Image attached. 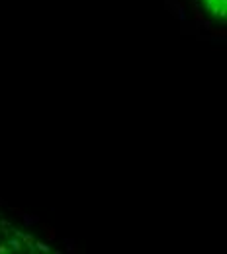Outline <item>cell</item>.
I'll use <instances>...</instances> for the list:
<instances>
[{"label": "cell", "instance_id": "1", "mask_svg": "<svg viewBox=\"0 0 227 254\" xmlns=\"http://www.w3.org/2000/svg\"><path fill=\"white\" fill-rule=\"evenodd\" d=\"M12 231H14V233L18 235V237L22 239V243H24V244H26V246H29V248L33 250V243H35V239H33V237H29V235H24V233H20V231H16V229H12Z\"/></svg>", "mask_w": 227, "mask_h": 254}, {"label": "cell", "instance_id": "2", "mask_svg": "<svg viewBox=\"0 0 227 254\" xmlns=\"http://www.w3.org/2000/svg\"><path fill=\"white\" fill-rule=\"evenodd\" d=\"M14 250H22V240H18V239H10V243H8Z\"/></svg>", "mask_w": 227, "mask_h": 254}, {"label": "cell", "instance_id": "3", "mask_svg": "<svg viewBox=\"0 0 227 254\" xmlns=\"http://www.w3.org/2000/svg\"><path fill=\"white\" fill-rule=\"evenodd\" d=\"M20 217H22L24 221H26V225H32V223H35V221H37V217H29V215H28V213H24V211H22V215H20Z\"/></svg>", "mask_w": 227, "mask_h": 254}, {"label": "cell", "instance_id": "4", "mask_svg": "<svg viewBox=\"0 0 227 254\" xmlns=\"http://www.w3.org/2000/svg\"><path fill=\"white\" fill-rule=\"evenodd\" d=\"M33 248H37V250H41V252H49V246H47L45 243H33Z\"/></svg>", "mask_w": 227, "mask_h": 254}, {"label": "cell", "instance_id": "5", "mask_svg": "<svg viewBox=\"0 0 227 254\" xmlns=\"http://www.w3.org/2000/svg\"><path fill=\"white\" fill-rule=\"evenodd\" d=\"M45 235H47V239H49V240H53V239H55V231H53L51 227H47V225H45Z\"/></svg>", "mask_w": 227, "mask_h": 254}, {"label": "cell", "instance_id": "6", "mask_svg": "<svg viewBox=\"0 0 227 254\" xmlns=\"http://www.w3.org/2000/svg\"><path fill=\"white\" fill-rule=\"evenodd\" d=\"M6 252H8V246H6V244H0V254H6Z\"/></svg>", "mask_w": 227, "mask_h": 254}]
</instances>
